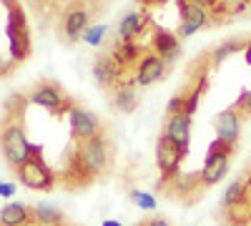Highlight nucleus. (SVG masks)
<instances>
[{
  "mask_svg": "<svg viewBox=\"0 0 251 226\" xmlns=\"http://www.w3.org/2000/svg\"><path fill=\"white\" fill-rule=\"evenodd\" d=\"M111 158H113V149H111L108 138L93 136V138L80 143V149L73 158V166L78 169V174L83 171L86 176H100L108 171Z\"/></svg>",
  "mask_w": 251,
  "mask_h": 226,
  "instance_id": "1",
  "label": "nucleus"
},
{
  "mask_svg": "<svg viewBox=\"0 0 251 226\" xmlns=\"http://www.w3.org/2000/svg\"><path fill=\"white\" fill-rule=\"evenodd\" d=\"M0 146H3V156L8 158L10 166L20 169L23 163L30 158V149L33 143L25 138V131L20 123H8L0 133Z\"/></svg>",
  "mask_w": 251,
  "mask_h": 226,
  "instance_id": "2",
  "label": "nucleus"
},
{
  "mask_svg": "<svg viewBox=\"0 0 251 226\" xmlns=\"http://www.w3.org/2000/svg\"><path fill=\"white\" fill-rule=\"evenodd\" d=\"M18 176H20V181H23L28 189H40V191L53 189V183H55L53 171L46 166V161H43V149L40 146L30 149V158L18 169Z\"/></svg>",
  "mask_w": 251,
  "mask_h": 226,
  "instance_id": "3",
  "label": "nucleus"
},
{
  "mask_svg": "<svg viewBox=\"0 0 251 226\" xmlns=\"http://www.w3.org/2000/svg\"><path fill=\"white\" fill-rule=\"evenodd\" d=\"M234 156V146L231 143H224L221 138H216L211 146H208V156H206V166L201 171V181L203 183H216L226 176L228 171V161H231Z\"/></svg>",
  "mask_w": 251,
  "mask_h": 226,
  "instance_id": "4",
  "label": "nucleus"
},
{
  "mask_svg": "<svg viewBox=\"0 0 251 226\" xmlns=\"http://www.w3.org/2000/svg\"><path fill=\"white\" fill-rule=\"evenodd\" d=\"M8 38H10V53L13 60H23L28 55V30H25V20L23 10L13 8L8 18Z\"/></svg>",
  "mask_w": 251,
  "mask_h": 226,
  "instance_id": "5",
  "label": "nucleus"
},
{
  "mask_svg": "<svg viewBox=\"0 0 251 226\" xmlns=\"http://www.w3.org/2000/svg\"><path fill=\"white\" fill-rule=\"evenodd\" d=\"M100 123L93 113L83 111V108H73L71 111V133L75 141H88L93 136H98Z\"/></svg>",
  "mask_w": 251,
  "mask_h": 226,
  "instance_id": "6",
  "label": "nucleus"
},
{
  "mask_svg": "<svg viewBox=\"0 0 251 226\" xmlns=\"http://www.w3.org/2000/svg\"><path fill=\"white\" fill-rule=\"evenodd\" d=\"M163 136L169 138L174 146L186 149L188 146V136H191V116H188V113H174V116H169Z\"/></svg>",
  "mask_w": 251,
  "mask_h": 226,
  "instance_id": "7",
  "label": "nucleus"
},
{
  "mask_svg": "<svg viewBox=\"0 0 251 226\" xmlns=\"http://www.w3.org/2000/svg\"><path fill=\"white\" fill-rule=\"evenodd\" d=\"M156 156H158V169L163 174H176V169L181 166V161L186 156V149L174 146V143L166 138V136H161L158 138V146H156Z\"/></svg>",
  "mask_w": 251,
  "mask_h": 226,
  "instance_id": "8",
  "label": "nucleus"
},
{
  "mask_svg": "<svg viewBox=\"0 0 251 226\" xmlns=\"http://www.w3.org/2000/svg\"><path fill=\"white\" fill-rule=\"evenodd\" d=\"M214 128H216V136H219L224 143H231V146H236V138H239V131H241L236 108L221 111V113L214 118Z\"/></svg>",
  "mask_w": 251,
  "mask_h": 226,
  "instance_id": "9",
  "label": "nucleus"
},
{
  "mask_svg": "<svg viewBox=\"0 0 251 226\" xmlns=\"http://www.w3.org/2000/svg\"><path fill=\"white\" fill-rule=\"evenodd\" d=\"M206 25V10L181 0V35H191Z\"/></svg>",
  "mask_w": 251,
  "mask_h": 226,
  "instance_id": "10",
  "label": "nucleus"
},
{
  "mask_svg": "<svg viewBox=\"0 0 251 226\" xmlns=\"http://www.w3.org/2000/svg\"><path fill=\"white\" fill-rule=\"evenodd\" d=\"M30 100H33V103H38V106H43V108H48V111H53V113H55V111H60L63 106H66L63 91H60V88H55V86H50V83L38 86V88L33 91Z\"/></svg>",
  "mask_w": 251,
  "mask_h": 226,
  "instance_id": "11",
  "label": "nucleus"
},
{
  "mask_svg": "<svg viewBox=\"0 0 251 226\" xmlns=\"http://www.w3.org/2000/svg\"><path fill=\"white\" fill-rule=\"evenodd\" d=\"M161 75H163V60H161V55L151 53V55H146L141 60L138 73H136V83L138 86H151L153 80H158Z\"/></svg>",
  "mask_w": 251,
  "mask_h": 226,
  "instance_id": "12",
  "label": "nucleus"
},
{
  "mask_svg": "<svg viewBox=\"0 0 251 226\" xmlns=\"http://www.w3.org/2000/svg\"><path fill=\"white\" fill-rule=\"evenodd\" d=\"M30 221V209L23 203H5L0 209V226H25Z\"/></svg>",
  "mask_w": 251,
  "mask_h": 226,
  "instance_id": "13",
  "label": "nucleus"
},
{
  "mask_svg": "<svg viewBox=\"0 0 251 226\" xmlns=\"http://www.w3.org/2000/svg\"><path fill=\"white\" fill-rule=\"evenodd\" d=\"M93 75L100 86H111L118 78V60L113 58H98L93 63Z\"/></svg>",
  "mask_w": 251,
  "mask_h": 226,
  "instance_id": "14",
  "label": "nucleus"
},
{
  "mask_svg": "<svg viewBox=\"0 0 251 226\" xmlns=\"http://www.w3.org/2000/svg\"><path fill=\"white\" fill-rule=\"evenodd\" d=\"M86 28H88V15L83 10H73L68 18H66V35L71 40H75L80 33L86 35Z\"/></svg>",
  "mask_w": 251,
  "mask_h": 226,
  "instance_id": "15",
  "label": "nucleus"
},
{
  "mask_svg": "<svg viewBox=\"0 0 251 226\" xmlns=\"http://www.w3.org/2000/svg\"><path fill=\"white\" fill-rule=\"evenodd\" d=\"M143 23H146V18H143L141 13H128V15L121 20V28H118L121 38H123V40H131L136 33H141Z\"/></svg>",
  "mask_w": 251,
  "mask_h": 226,
  "instance_id": "16",
  "label": "nucleus"
},
{
  "mask_svg": "<svg viewBox=\"0 0 251 226\" xmlns=\"http://www.w3.org/2000/svg\"><path fill=\"white\" fill-rule=\"evenodd\" d=\"M138 106V98H136V91L131 86H121L116 91V108L121 113H133Z\"/></svg>",
  "mask_w": 251,
  "mask_h": 226,
  "instance_id": "17",
  "label": "nucleus"
},
{
  "mask_svg": "<svg viewBox=\"0 0 251 226\" xmlns=\"http://www.w3.org/2000/svg\"><path fill=\"white\" fill-rule=\"evenodd\" d=\"M156 48L161 50V55H166V60H171V58L178 53L176 38H174L171 33H166V30H158V33H156Z\"/></svg>",
  "mask_w": 251,
  "mask_h": 226,
  "instance_id": "18",
  "label": "nucleus"
},
{
  "mask_svg": "<svg viewBox=\"0 0 251 226\" xmlns=\"http://www.w3.org/2000/svg\"><path fill=\"white\" fill-rule=\"evenodd\" d=\"M35 219L43 224V226H53V224H60V221H63V214H60L55 206L38 203V206H35Z\"/></svg>",
  "mask_w": 251,
  "mask_h": 226,
  "instance_id": "19",
  "label": "nucleus"
},
{
  "mask_svg": "<svg viewBox=\"0 0 251 226\" xmlns=\"http://www.w3.org/2000/svg\"><path fill=\"white\" fill-rule=\"evenodd\" d=\"M246 50V43L241 38H231V40H226V43H221L216 50H214V60H226L228 55H234V53H241Z\"/></svg>",
  "mask_w": 251,
  "mask_h": 226,
  "instance_id": "20",
  "label": "nucleus"
},
{
  "mask_svg": "<svg viewBox=\"0 0 251 226\" xmlns=\"http://www.w3.org/2000/svg\"><path fill=\"white\" fill-rule=\"evenodd\" d=\"M244 194H246V186H244L241 181H234L231 186L226 189V194H224V206L231 209V206H236V203H241Z\"/></svg>",
  "mask_w": 251,
  "mask_h": 226,
  "instance_id": "21",
  "label": "nucleus"
},
{
  "mask_svg": "<svg viewBox=\"0 0 251 226\" xmlns=\"http://www.w3.org/2000/svg\"><path fill=\"white\" fill-rule=\"evenodd\" d=\"M131 199H133V203H136V206H141V209H146V211H153V209H156V199H153L151 194L133 191V194H131Z\"/></svg>",
  "mask_w": 251,
  "mask_h": 226,
  "instance_id": "22",
  "label": "nucleus"
},
{
  "mask_svg": "<svg viewBox=\"0 0 251 226\" xmlns=\"http://www.w3.org/2000/svg\"><path fill=\"white\" fill-rule=\"evenodd\" d=\"M103 35H106V25H93L86 30V35H83V40H86L88 46H100Z\"/></svg>",
  "mask_w": 251,
  "mask_h": 226,
  "instance_id": "23",
  "label": "nucleus"
},
{
  "mask_svg": "<svg viewBox=\"0 0 251 226\" xmlns=\"http://www.w3.org/2000/svg\"><path fill=\"white\" fill-rule=\"evenodd\" d=\"M234 108H244V111H249V113H251V91L239 96V100H236V106H234Z\"/></svg>",
  "mask_w": 251,
  "mask_h": 226,
  "instance_id": "24",
  "label": "nucleus"
},
{
  "mask_svg": "<svg viewBox=\"0 0 251 226\" xmlns=\"http://www.w3.org/2000/svg\"><path fill=\"white\" fill-rule=\"evenodd\" d=\"M15 194V186H13V183H0V196H3V199H10Z\"/></svg>",
  "mask_w": 251,
  "mask_h": 226,
  "instance_id": "25",
  "label": "nucleus"
},
{
  "mask_svg": "<svg viewBox=\"0 0 251 226\" xmlns=\"http://www.w3.org/2000/svg\"><path fill=\"white\" fill-rule=\"evenodd\" d=\"M8 73H10V63L0 55V75H8Z\"/></svg>",
  "mask_w": 251,
  "mask_h": 226,
  "instance_id": "26",
  "label": "nucleus"
},
{
  "mask_svg": "<svg viewBox=\"0 0 251 226\" xmlns=\"http://www.w3.org/2000/svg\"><path fill=\"white\" fill-rule=\"evenodd\" d=\"M186 3H191V5H214L216 0H186Z\"/></svg>",
  "mask_w": 251,
  "mask_h": 226,
  "instance_id": "27",
  "label": "nucleus"
},
{
  "mask_svg": "<svg viewBox=\"0 0 251 226\" xmlns=\"http://www.w3.org/2000/svg\"><path fill=\"white\" fill-rule=\"evenodd\" d=\"M146 226H169V224H166L163 219H153V221H149V224H146Z\"/></svg>",
  "mask_w": 251,
  "mask_h": 226,
  "instance_id": "28",
  "label": "nucleus"
},
{
  "mask_svg": "<svg viewBox=\"0 0 251 226\" xmlns=\"http://www.w3.org/2000/svg\"><path fill=\"white\" fill-rule=\"evenodd\" d=\"M103 226H121L118 221H113V219H106V221H103Z\"/></svg>",
  "mask_w": 251,
  "mask_h": 226,
  "instance_id": "29",
  "label": "nucleus"
},
{
  "mask_svg": "<svg viewBox=\"0 0 251 226\" xmlns=\"http://www.w3.org/2000/svg\"><path fill=\"white\" fill-rule=\"evenodd\" d=\"M246 63H251V43L246 46Z\"/></svg>",
  "mask_w": 251,
  "mask_h": 226,
  "instance_id": "30",
  "label": "nucleus"
},
{
  "mask_svg": "<svg viewBox=\"0 0 251 226\" xmlns=\"http://www.w3.org/2000/svg\"><path fill=\"white\" fill-rule=\"evenodd\" d=\"M25 226H28V224H25Z\"/></svg>",
  "mask_w": 251,
  "mask_h": 226,
  "instance_id": "31",
  "label": "nucleus"
}]
</instances>
